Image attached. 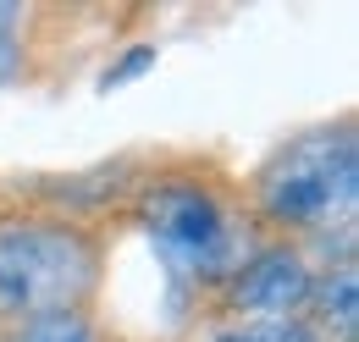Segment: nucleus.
<instances>
[{"label": "nucleus", "mask_w": 359, "mask_h": 342, "mask_svg": "<svg viewBox=\"0 0 359 342\" xmlns=\"http://www.w3.org/2000/svg\"><path fill=\"white\" fill-rule=\"evenodd\" d=\"M310 287L315 271L299 243H255V254L222 287V299L238 320H299L310 303Z\"/></svg>", "instance_id": "obj_4"}, {"label": "nucleus", "mask_w": 359, "mask_h": 342, "mask_svg": "<svg viewBox=\"0 0 359 342\" xmlns=\"http://www.w3.org/2000/svg\"><path fill=\"white\" fill-rule=\"evenodd\" d=\"M354 199H359L354 116L320 122V128L276 144L266 166L243 188V205L255 221H266L276 232H304V238H326L332 226L354 232Z\"/></svg>", "instance_id": "obj_3"}, {"label": "nucleus", "mask_w": 359, "mask_h": 342, "mask_svg": "<svg viewBox=\"0 0 359 342\" xmlns=\"http://www.w3.org/2000/svg\"><path fill=\"white\" fill-rule=\"evenodd\" d=\"M304 309H310L304 320L326 342H354V331H359V271H354V259H332L315 276Z\"/></svg>", "instance_id": "obj_5"}, {"label": "nucleus", "mask_w": 359, "mask_h": 342, "mask_svg": "<svg viewBox=\"0 0 359 342\" xmlns=\"http://www.w3.org/2000/svg\"><path fill=\"white\" fill-rule=\"evenodd\" d=\"M149 61H155V44H133V55H122V61H116V67H111V72H105L100 83H105V88H111V83H122V78H133V72H144Z\"/></svg>", "instance_id": "obj_9"}, {"label": "nucleus", "mask_w": 359, "mask_h": 342, "mask_svg": "<svg viewBox=\"0 0 359 342\" xmlns=\"http://www.w3.org/2000/svg\"><path fill=\"white\" fill-rule=\"evenodd\" d=\"M105 271V238L45 199H0V326L89 309Z\"/></svg>", "instance_id": "obj_1"}, {"label": "nucleus", "mask_w": 359, "mask_h": 342, "mask_svg": "<svg viewBox=\"0 0 359 342\" xmlns=\"http://www.w3.org/2000/svg\"><path fill=\"white\" fill-rule=\"evenodd\" d=\"M22 72V39H17V6L0 0V83Z\"/></svg>", "instance_id": "obj_8"}, {"label": "nucleus", "mask_w": 359, "mask_h": 342, "mask_svg": "<svg viewBox=\"0 0 359 342\" xmlns=\"http://www.w3.org/2000/svg\"><path fill=\"white\" fill-rule=\"evenodd\" d=\"M6 342H100V326L89 309H61V315H39L28 326H11Z\"/></svg>", "instance_id": "obj_6"}, {"label": "nucleus", "mask_w": 359, "mask_h": 342, "mask_svg": "<svg viewBox=\"0 0 359 342\" xmlns=\"http://www.w3.org/2000/svg\"><path fill=\"white\" fill-rule=\"evenodd\" d=\"M216 342H326L310 320H232L226 331H216Z\"/></svg>", "instance_id": "obj_7"}, {"label": "nucleus", "mask_w": 359, "mask_h": 342, "mask_svg": "<svg viewBox=\"0 0 359 342\" xmlns=\"http://www.w3.org/2000/svg\"><path fill=\"white\" fill-rule=\"evenodd\" d=\"M138 226L149 232L161 265L199 293H222L255 254V215L243 193L205 166H172L149 177L138 193Z\"/></svg>", "instance_id": "obj_2"}]
</instances>
